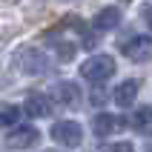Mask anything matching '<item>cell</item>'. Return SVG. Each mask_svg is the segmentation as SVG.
<instances>
[{
    "mask_svg": "<svg viewBox=\"0 0 152 152\" xmlns=\"http://www.w3.org/2000/svg\"><path fill=\"white\" fill-rule=\"evenodd\" d=\"M101 152H132V144H129V141H121V144H106Z\"/></svg>",
    "mask_w": 152,
    "mask_h": 152,
    "instance_id": "cell-13",
    "label": "cell"
},
{
    "mask_svg": "<svg viewBox=\"0 0 152 152\" xmlns=\"http://www.w3.org/2000/svg\"><path fill=\"white\" fill-rule=\"evenodd\" d=\"M17 66L23 69L26 75H43V72H49V55L40 49H34V46H26V49L17 52Z\"/></svg>",
    "mask_w": 152,
    "mask_h": 152,
    "instance_id": "cell-2",
    "label": "cell"
},
{
    "mask_svg": "<svg viewBox=\"0 0 152 152\" xmlns=\"http://www.w3.org/2000/svg\"><path fill=\"white\" fill-rule=\"evenodd\" d=\"M149 152H152V146H149Z\"/></svg>",
    "mask_w": 152,
    "mask_h": 152,
    "instance_id": "cell-16",
    "label": "cell"
},
{
    "mask_svg": "<svg viewBox=\"0 0 152 152\" xmlns=\"http://www.w3.org/2000/svg\"><path fill=\"white\" fill-rule=\"evenodd\" d=\"M58 55H60V60H69L75 55V46L72 43H58Z\"/></svg>",
    "mask_w": 152,
    "mask_h": 152,
    "instance_id": "cell-14",
    "label": "cell"
},
{
    "mask_svg": "<svg viewBox=\"0 0 152 152\" xmlns=\"http://www.w3.org/2000/svg\"><path fill=\"white\" fill-rule=\"evenodd\" d=\"M37 141H40V132L34 126H17V129H12L9 138H6V144L15 146V149H29V146H34Z\"/></svg>",
    "mask_w": 152,
    "mask_h": 152,
    "instance_id": "cell-5",
    "label": "cell"
},
{
    "mask_svg": "<svg viewBox=\"0 0 152 152\" xmlns=\"http://www.w3.org/2000/svg\"><path fill=\"white\" fill-rule=\"evenodd\" d=\"M20 118V109L15 103H0V126H15Z\"/></svg>",
    "mask_w": 152,
    "mask_h": 152,
    "instance_id": "cell-12",
    "label": "cell"
},
{
    "mask_svg": "<svg viewBox=\"0 0 152 152\" xmlns=\"http://www.w3.org/2000/svg\"><path fill=\"white\" fill-rule=\"evenodd\" d=\"M52 98H55L60 106H69V109H77V106H80V89H77L75 83H69V80L55 86V89H52Z\"/></svg>",
    "mask_w": 152,
    "mask_h": 152,
    "instance_id": "cell-6",
    "label": "cell"
},
{
    "mask_svg": "<svg viewBox=\"0 0 152 152\" xmlns=\"http://www.w3.org/2000/svg\"><path fill=\"white\" fill-rule=\"evenodd\" d=\"M132 126H135V132L152 138V106H144L132 115Z\"/></svg>",
    "mask_w": 152,
    "mask_h": 152,
    "instance_id": "cell-11",
    "label": "cell"
},
{
    "mask_svg": "<svg viewBox=\"0 0 152 152\" xmlns=\"http://www.w3.org/2000/svg\"><path fill=\"white\" fill-rule=\"evenodd\" d=\"M121 129H124V118H121V115L101 112V115H95V121H92V132L101 135V138L112 135V132H121Z\"/></svg>",
    "mask_w": 152,
    "mask_h": 152,
    "instance_id": "cell-7",
    "label": "cell"
},
{
    "mask_svg": "<svg viewBox=\"0 0 152 152\" xmlns=\"http://www.w3.org/2000/svg\"><path fill=\"white\" fill-rule=\"evenodd\" d=\"M138 89H141V80H135V77H129V80H124V83L115 86V103L118 106H132L138 98Z\"/></svg>",
    "mask_w": 152,
    "mask_h": 152,
    "instance_id": "cell-8",
    "label": "cell"
},
{
    "mask_svg": "<svg viewBox=\"0 0 152 152\" xmlns=\"http://www.w3.org/2000/svg\"><path fill=\"white\" fill-rule=\"evenodd\" d=\"M112 75H115V60L109 55H92L89 60L80 63V77L92 80V83H101V80H106Z\"/></svg>",
    "mask_w": 152,
    "mask_h": 152,
    "instance_id": "cell-1",
    "label": "cell"
},
{
    "mask_svg": "<svg viewBox=\"0 0 152 152\" xmlns=\"http://www.w3.org/2000/svg\"><path fill=\"white\" fill-rule=\"evenodd\" d=\"M118 23H121V9L118 6H106V9H101V12L95 15V29H98V32H109V29H115Z\"/></svg>",
    "mask_w": 152,
    "mask_h": 152,
    "instance_id": "cell-9",
    "label": "cell"
},
{
    "mask_svg": "<svg viewBox=\"0 0 152 152\" xmlns=\"http://www.w3.org/2000/svg\"><path fill=\"white\" fill-rule=\"evenodd\" d=\"M121 52L126 55L129 60H135V63H144V60H152V37L149 34H138V37H129Z\"/></svg>",
    "mask_w": 152,
    "mask_h": 152,
    "instance_id": "cell-4",
    "label": "cell"
},
{
    "mask_svg": "<svg viewBox=\"0 0 152 152\" xmlns=\"http://www.w3.org/2000/svg\"><path fill=\"white\" fill-rule=\"evenodd\" d=\"M52 138H55L60 146H77L83 141V129H80L77 121H58V124L52 126Z\"/></svg>",
    "mask_w": 152,
    "mask_h": 152,
    "instance_id": "cell-3",
    "label": "cell"
},
{
    "mask_svg": "<svg viewBox=\"0 0 152 152\" xmlns=\"http://www.w3.org/2000/svg\"><path fill=\"white\" fill-rule=\"evenodd\" d=\"M26 112L34 115V118H46V115H52V103L46 95H29L26 98Z\"/></svg>",
    "mask_w": 152,
    "mask_h": 152,
    "instance_id": "cell-10",
    "label": "cell"
},
{
    "mask_svg": "<svg viewBox=\"0 0 152 152\" xmlns=\"http://www.w3.org/2000/svg\"><path fill=\"white\" fill-rule=\"evenodd\" d=\"M144 20L149 23V29H152V6H144Z\"/></svg>",
    "mask_w": 152,
    "mask_h": 152,
    "instance_id": "cell-15",
    "label": "cell"
}]
</instances>
